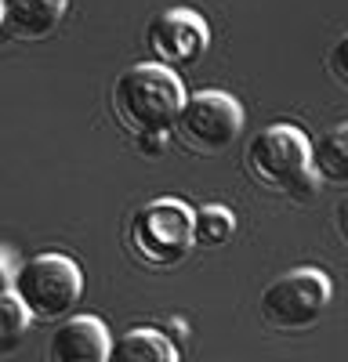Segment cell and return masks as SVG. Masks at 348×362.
I'll use <instances>...</instances> for the list:
<instances>
[{
  "instance_id": "6da1fadb",
  "label": "cell",
  "mask_w": 348,
  "mask_h": 362,
  "mask_svg": "<svg viewBox=\"0 0 348 362\" xmlns=\"http://www.w3.org/2000/svg\"><path fill=\"white\" fill-rule=\"evenodd\" d=\"M189 95L182 76L160 62H138L112 83V112L134 138H153L178 131Z\"/></svg>"
},
{
  "instance_id": "7a4b0ae2",
  "label": "cell",
  "mask_w": 348,
  "mask_h": 362,
  "mask_svg": "<svg viewBox=\"0 0 348 362\" xmlns=\"http://www.w3.org/2000/svg\"><path fill=\"white\" fill-rule=\"evenodd\" d=\"M243 167L257 185L301 203H308L323 185L312 170V141L294 124H272L257 131L243 148Z\"/></svg>"
},
{
  "instance_id": "3957f363",
  "label": "cell",
  "mask_w": 348,
  "mask_h": 362,
  "mask_svg": "<svg viewBox=\"0 0 348 362\" xmlns=\"http://www.w3.org/2000/svg\"><path fill=\"white\" fill-rule=\"evenodd\" d=\"M192 218L196 210L185 199L160 196L141 203L127 221V247L149 268H170L189 257L192 243Z\"/></svg>"
},
{
  "instance_id": "277c9868",
  "label": "cell",
  "mask_w": 348,
  "mask_h": 362,
  "mask_svg": "<svg viewBox=\"0 0 348 362\" xmlns=\"http://www.w3.org/2000/svg\"><path fill=\"white\" fill-rule=\"evenodd\" d=\"M11 293L25 305L33 322H62L83 297V272L69 254H33L18 264Z\"/></svg>"
},
{
  "instance_id": "5b68a950",
  "label": "cell",
  "mask_w": 348,
  "mask_h": 362,
  "mask_svg": "<svg viewBox=\"0 0 348 362\" xmlns=\"http://www.w3.org/2000/svg\"><path fill=\"white\" fill-rule=\"evenodd\" d=\"M334 286L319 268H290L261 290V319L279 334H305L330 308Z\"/></svg>"
},
{
  "instance_id": "8992f818",
  "label": "cell",
  "mask_w": 348,
  "mask_h": 362,
  "mask_svg": "<svg viewBox=\"0 0 348 362\" xmlns=\"http://www.w3.org/2000/svg\"><path fill=\"white\" fill-rule=\"evenodd\" d=\"M240 131H243V105L225 90H196V95H189L178 119L182 145L199 156L225 153L240 138Z\"/></svg>"
},
{
  "instance_id": "52a82bcc",
  "label": "cell",
  "mask_w": 348,
  "mask_h": 362,
  "mask_svg": "<svg viewBox=\"0 0 348 362\" xmlns=\"http://www.w3.org/2000/svg\"><path fill=\"white\" fill-rule=\"evenodd\" d=\"M145 44L153 47L156 62L167 69H189L196 66L211 47V25L192 8H167L160 11L149 29H145Z\"/></svg>"
},
{
  "instance_id": "ba28073f",
  "label": "cell",
  "mask_w": 348,
  "mask_h": 362,
  "mask_svg": "<svg viewBox=\"0 0 348 362\" xmlns=\"http://www.w3.org/2000/svg\"><path fill=\"white\" fill-rule=\"evenodd\" d=\"M109 351H112V337L102 319L69 315L47 337L44 362H109Z\"/></svg>"
},
{
  "instance_id": "9c48e42d",
  "label": "cell",
  "mask_w": 348,
  "mask_h": 362,
  "mask_svg": "<svg viewBox=\"0 0 348 362\" xmlns=\"http://www.w3.org/2000/svg\"><path fill=\"white\" fill-rule=\"evenodd\" d=\"M69 11V0H0V25L22 44L47 40Z\"/></svg>"
},
{
  "instance_id": "30bf717a",
  "label": "cell",
  "mask_w": 348,
  "mask_h": 362,
  "mask_svg": "<svg viewBox=\"0 0 348 362\" xmlns=\"http://www.w3.org/2000/svg\"><path fill=\"white\" fill-rule=\"evenodd\" d=\"M109 362H182V358H178V348L170 344L167 334L134 326L112 341Z\"/></svg>"
},
{
  "instance_id": "8fae6325",
  "label": "cell",
  "mask_w": 348,
  "mask_h": 362,
  "mask_svg": "<svg viewBox=\"0 0 348 362\" xmlns=\"http://www.w3.org/2000/svg\"><path fill=\"white\" fill-rule=\"evenodd\" d=\"M312 170L327 185H348V119L323 131L312 145Z\"/></svg>"
},
{
  "instance_id": "7c38bea8",
  "label": "cell",
  "mask_w": 348,
  "mask_h": 362,
  "mask_svg": "<svg viewBox=\"0 0 348 362\" xmlns=\"http://www.w3.org/2000/svg\"><path fill=\"white\" fill-rule=\"evenodd\" d=\"M236 235V214L221 203H207V206H196V218H192V243L199 250H218L225 247L228 239Z\"/></svg>"
},
{
  "instance_id": "4fadbf2b",
  "label": "cell",
  "mask_w": 348,
  "mask_h": 362,
  "mask_svg": "<svg viewBox=\"0 0 348 362\" xmlns=\"http://www.w3.org/2000/svg\"><path fill=\"white\" fill-rule=\"evenodd\" d=\"M29 326H33V315L25 312V305L15 297V293H4L0 297V358L11 355L22 348Z\"/></svg>"
},
{
  "instance_id": "5bb4252c",
  "label": "cell",
  "mask_w": 348,
  "mask_h": 362,
  "mask_svg": "<svg viewBox=\"0 0 348 362\" xmlns=\"http://www.w3.org/2000/svg\"><path fill=\"white\" fill-rule=\"evenodd\" d=\"M327 69H330V76H334L341 87H348V33L330 47V54H327Z\"/></svg>"
},
{
  "instance_id": "9a60e30c",
  "label": "cell",
  "mask_w": 348,
  "mask_h": 362,
  "mask_svg": "<svg viewBox=\"0 0 348 362\" xmlns=\"http://www.w3.org/2000/svg\"><path fill=\"white\" fill-rule=\"evenodd\" d=\"M15 272H18V264H15L11 250L0 247V297L11 293V286H15Z\"/></svg>"
},
{
  "instance_id": "2e32d148",
  "label": "cell",
  "mask_w": 348,
  "mask_h": 362,
  "mask_svg": "<svg viewBox=\"0 0 348 362\" xmlns=\"http://www.w3.org/2000/svg\"><path fill=\"white\" fill-rule=\"evenodd\" d=\"M334 228H337V235H341V243L348 247V192L337 199V206H334Z\"/></svg>"
},
{
  "instance_id": "e0dca14e",
  "label": "cell",
  "mask_w": 348,
  "mask_h": 362,
  "mask_svg": "<svg viewBox=\"0 0 348 362\" xmlns=\"http://www.w3.org/2000/svg\"><path fill=\"white\" fill-rule=\"evenodd\" d=\"M134 141H138V148H141L145 156H160V153H163V145H167V138H163V134H153V138H134Z\"/></svg>"
}]
</instances>
